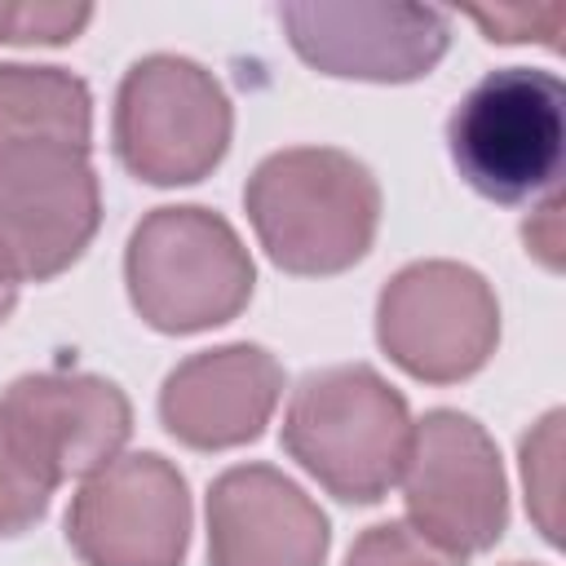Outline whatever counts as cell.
<instances>
[{"label": "cell", "mask_w": 566, "mask_h": 566, "mask_svg": "<svg viewBox=\"0 0 566 566\" xmlns=\"http://www.w3.org/2000/svg\"><path fill=\"white\" fill-rule=\"evenodd\" d=\"M243 208L279 270L327 279L371 252L380 226V186L349 150L287 146L252 168Z\"/></svg>", "instance_id": "obj_1"}, {"label": "cell", "mask_w": 566, "mask_h": 566, "mask_svg": "<svg viewBox=\"0 0 566 566\" xmlns=\"http://www.w3.org/2000/svg\"><path fill=\"white\" fill-rule=\"evenodd\" d=\"M407 398L367 363L310 371L283 411V451L336 500L376 504L398 486L411 447Z\"/></svg>", "instance_id": "obj_2"}, {"label": "cell", "mask_w": 566, "mask_h": 566, "mask_svg": "<svg viewBox=\"0 0 566 566\" xmlns=\"http://www.w3.org/2000/svg\"><path fill=\"white\" fill-rule=\"evenodd\" d=\"M124 283L146 327L190 336L243 314L256 265L221 212L177 203L137 221L124 252Z\"/></svg>", "instance_id": "obj_3"}, {"label": "cell", "mask_w": 566, "mask_h": 566, "mask_svg": "<svg viewBox=\"0 0 566 566\" xmlns=\"http://www.w3.org/2000/svg\"><path fill=\"white\" fill-rule=\"evenodd\" d=\"M455 172L491 203L557 195L566 164V88L553 71H486L447 119Z\"/></svg>", "instance_id": "obj_4"}, {"label": "cell", "mask_w": 566, "mask_h": 566, "mask_svg": "<svg viewBox=\"0 0 566 566\" xmlns=\"http://www.w3.org/2000/svg\"><path fill=\"white\" fill-rule=\"evenodd\" d=\"M234 111L221 80L195 57L150 53L115 88L111 142L146 186H195L230 150Z\"/></svg>", "instance_id": "obj_5"}, {"label": "cell", "mask_w": 566, "mask_h": 566, "mask_svg": "<svg viewBox=\"0 0 566 566\" xmlns=\"http://www.w3.org/2000/svg\"><path fill=\"white\" fill-rule=\"evenodd\" d=\"M376 340L411 380L455 385L491 363L500 301L473 265L411 261L380 287Z\"/></svg>", "instance_id": "obj_6"}, {"label": "cell", "mask_w": 566, "mask_h": 566, "mask_svg": "<svg viewBox=\"0 0 566 566\" xmlns=\"http://www.w3.org/2000/svg\"><path fill=\"white\" fill-rule=\"evenodd\" d=\"M398 482L407 522L460 557L486 553L509 526V482L500 451L491 433L464 411L433 407L411 424Z\"/></svg>", "instance_id": "obj_7"}, {"label": "cell", "mask_w": 566, "mask_h": 566, "mask_svg": "<svg viewBox=\"0 0 566 566\" xmlns=\"http://www.w3.org/2000/svg\"><path fill=\"white\" fill-rule=\"evenodd\" d=\"M102 226V186L88 150H0V274L44 283L71 270Z\"/></svg>", "instance_id": "obj_8"}, {"label": "cell", "mask_w": 566, "mask_h": 566, "mask_svg": "<svg viewBox=\"0 0 566 566\" xmlns=\"http://www.w3.org/2000/svg\"><path fill=\"white\" fill-rule=\"evenodd\" d=\"M274 18L292 53L332 80L411 84L424 80L451 44V18L433 4L287 0Z\"/></svg>", "instance_id": "obj_9"}, {"label": "cell", "mask_w": 566, "mask_h": 566, "mask_svg": "<svg viewBox=\"0 0 566 566\" xmlns=\"http://www.w3.org/2000/svg\"><path fill=\"white\" fill-rule=\"evenodd\" d=\"M66 544L84 566H181L190 548L181 469L159 451L115 455L71 495Z\"/></svg>", "instance_id": "obj_10"}, {"label": "cell", "mask_w": 566, "mask_h": 566, "mask_svg": "<svg viewBox=\"0 0 566 566\" xmlns=\"http://www.w3.org/2000/svg\"><path fill=\"white\" fill-rule=\"evenodd\" d=\"M0 433L22 464L57 491L71 478L84 482L124 451L133 407L106 376L31 371L0 394Z\"/></svg>", "instance_id": "obj_11"}, {"label": "cell", "mask_w": 566, "mask_h": 566, "mask_svg": "<svg viewBox=\"0 0 566 566\" xmlns=\"http://www.w3.org/2000/svg\"><path fill=\"white\" fill-rule=\"evenodd\" d=\"M327 513L274 464H234L208 486V566H323Z\"/></svg>", "instance_id": "obj_12"}, {"label": "cell", "mask_w": 566, "mask_h": 566, "mask_svg": "<svg viewBox=\"0 0 566 566\" xmlns=\"http://www.w3.org/2000/svg\"><path fill=\"white\" fill-rule=\"evenodd\" d=\"M283 398V367L270 349L234 340L199 349L164 376L159 420L190 451L256 442Z\"/></svg>", "instance_id": "obj_13"}, {"label": "cell", "mask_w": 566, "mask_h": 566, "mask_svg": "<svg viewBox=\"0 0 566 566\" xmlns=\"http://www.w3.org/2000/svg\"><path fill=\"white\" fill-rule=\"evenodd\" d=\"M93 93L66 66L0 62V150L75 146L88 150Z\"/></svg>", "instance_id": "obj_14"}, {"label": "cell", "mask_w": 566, "mask_h": 566, "mask_svg": "<svg viewBox=\"0 0 566 566\" xmlns=\"http://www.w3.org/2000/svg\"><path fill=\"white\" fill-rule=\"evenodd\" d=\"M562 411H548L526 438H522V482H526V509L548 544H557V495H562Z\"/></svg>", "instance_id": "obj_15"}, {"label": "cell", "mask_w": 566, "mask_h": 566, "mask_svg": "<svg viewBox=\"0 0 566 566\" xmlns=\"http://www.w3.org/2000/svg\"><path fill=\"white\" fill-rule=\"evenodd\" d=\"M345 566H464V557L433 544L411 522H376L354 539Z\"/></svg>", "instance_id": "obj_16"}, {"label": "cell", "mask_w": 566, "mask_h": 566, "mask_svg": "<svg viewBox=\"0 0 566 566\" xmlns=\"http://www.w3.org/2000/svg\"><path fill=\"white\" fill-rule=\"evenodd\" d=\"M88 4L0 0V44H66L88 27Z\"/></svg>", "instance_id": "obj_17"}, {"label": "cell", "mask_w": 566, "mask_h": 566, "mask_svg": "<svg viewBox=\"0 0 566 566\" xmlns=\"http://www.w3.org/2000/svg\"><path fill=\"white\" fill-rule=\"evenodd\" d=\"M49 500H53V486L40 482L0 433V539L31 531L49 513Z\"/></svg>", "instance_id": "obj_18"}, {"label": "cell", "mask_w": 566, "mask_h": 566, "mask_svg": "<svg viewBox=\"0 0 566 566\" xmlns=\"http://www.w3.org/2000/svg\"><path fill=\"white\" fill-rule=\"evenodd\" d=\"M469 18L486 31V40H500V44L539 40V44L557 49V35H562V9H557V4H544V9L500 4V9H473Z\"/></svg>", "instance_id": "obj_19"}, {"label": "cell", "mask_w": 566, "mask_h": 566, "mask_svg": "<svg viewBox=\"0 0 566 566\" xmlns=\"http://www.w3.org/2000/svg\"><path fill=\"white\" fill-rule=\"evenodd\" d=\"M526 252H535L548 270L562 265V195H548L526 221Z\"/></svg>", "instance_id": "obj_20"}, {"label": "cell", "mask_w": 566, "mask_h": 566, "mask_svg": "<svg viewBox=\"0 0 566 566\" xmlns=\"http://www.w3.org/2000/svg\"><path fill=\"white\" fill-rule=\"evenodd\" d=\"M13 305H18V283L0 274V323H4L9 314H13Z\"/></svg>", "instance_id": "obj_21"}, {"label": "cell", "mask_w": 566, "mask_h": 566, "mask_svg": "<svg viewBox=\"0 0 566 566\" xmlns=\"http://www.w3.org/2000/svg\"><path fill=\"white\" fill-rule=\"evenodd\" d=\"M513 566H526V562H513Z\"/></svg>", "instance_id": "obj_22"}]
</instances>
